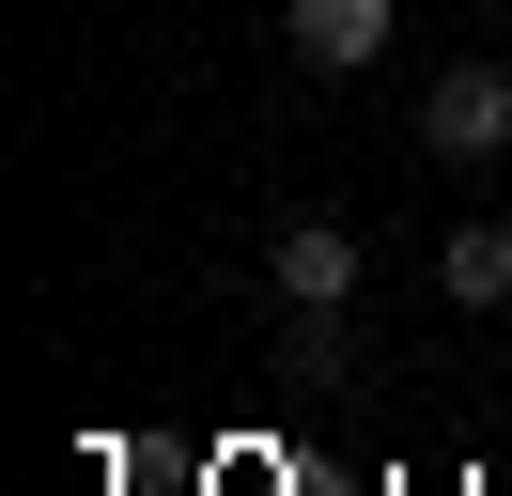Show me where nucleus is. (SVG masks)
Listing matches in <instances>:
<instances>
[{
  "mask_svg": "<svg viewBox=\"0 0 512 496\" xmlns=\"http://www.w3.org/2000/svg\"><path fill=\"white\" fill-rule=\"evenodd\" d=\"M419 140H435L450 171H497L512 155V62H450V78L419 93Z\"/></svg>",
  "mask_w": 512,
  "mask_h": 496,
  "instance_id": "nucleus-1",
  "label": "nucleus"
},
{
  "mask_svg": "<svg viewBox=\"0 0 512 496\" xmlns=\"http://www.w3.org/2000/svg\"><path fill=\"white\" fill-rule=\"evenodd\" d=\"M388 31H404V0H280V47L311 62V78H357V62H388Z\"/></svg>",
  "mask_w": 512,
  "mask_h": 496,
  "instance_id": "nucleus-2",
  "label": "nucleus"
},
{
  "mask_svg": "<svg viewBox=\"0 0 512 496\" xmlns=\"http://www.w3.org/2000/svg\"><path fill=\"white\" fill-rule=\"evenodd\" d=\"M264 279H280V310H357V233L342 217H295V233L264 248Z\"/></svg>",
  "mask_w": 512,
  "mask_h": 496,
  "instance_id": "nucleus-3",
  "label": "nucleus"
},
{
  "mask_svg": "<svg viewBox=\"0 0 512 496\" xmlns=\"http://www.w3.org/2000/svg\"><path fill=\"white\" fill-rule=\"evenodd\" d=\"M435 279H450V310H512V217H450Z\"/></svg>",
  "mask_w": 512,
  "mask_h": 496,
  "instance_id": "nucleus-4",
  "label": "nucleus"
}]
</instances>
